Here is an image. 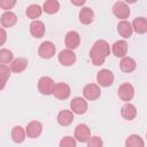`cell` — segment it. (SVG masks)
<instances>
[{"mask_svg":"<svg viewBox=\"0 0 147 147\" xmlns=\"http://www.w3.org/2000/svg\"><path fill=\"white\" fill-rule=\"evenodd\" d=\"M109 53H110L109 44L103 39H99L93 44L90 51V59L94 65H101L105 63V60L107 59Z\"/></svg>","mask_w":147,"mask_h":147,"instance_id":"obj_1","label":"cell"},{"mask_svg":"<svg viewBox=\"0 0 147 147\" xmlns=\"http://www.w3.org/2000/svg\"><path fill=\"white\" fill-rule=\"evenodd\" d=\"M54 87H55V83L48 76H44V77H41L38 80V91L41 94H44V95H51V94H53Z\"/></svg>","mask_w":147,"mask_h":147,"instance_id":"obj_2","label":"cell"},{"mask_svg":"<svg viewBox=\"0 0 147 147\" xmlns=\"http://www.w3.org/2000/svg\"><path fill=\"white\" fill-rule=\"evenodd\" d=\"M55 52H56L55 45L52 41H48V40L41 42L39 48H38V55L41 59H45V60H48V59L53 57L55 55Z\"/></svg>","mask_w":147,"mask_h":147,"instance_id":"obj_3","label":"cell"},{"mask_svg":"<svg viewBox=\"0 0 147 147\" xmlns=\"http://www.w3.org/2000/svg\"><path fill=\"white\" fill-rule=\"evenodd\" d=\"M96 82L101 87H109L114 83V74L108 69H101L96 75Z\"/></svg>","mask_w":147,"mask_h":147,"instance_id":"obj_4","label":"cell"},{"mask_svg":"<svg viewBox=\"0 0 147 147\" xmlns=\"http://www.w3.org/2000/svg\"><path fill=\"white\" fill-rule=\"evenodd\" d=\"M117 95L122 101L129 102L134 96V87L130 83H123L117 90Z\"/></svg>","mask_w":147,"mask_h":147,"instance_id":"obj_5","label":"cell"},{"mask_svg":"<svg viewBox=\"0 0 147 147\" xmlns=\"http://www.w3.org/2000/svg\"><path fill=\"white\" fill-rule=\"evenodd\" d=\"M70 110L76 115H83L87 110V101L85 98L76 96L70 102Z\"/></svg>","mask_w":147,"mask_h":147,"instance_id":"obj_6","label":"cell"},{"mask_svg":"<svg viewBox=\"0 0 147 147\" xmlns=\"http://www.w3.org/2000/svg\"><path fill=\"white\" fill-rule=\"evenodd\" d=\"M130 8L124 1H117L113 6V14L122 21H125V18L130 16Z\"/></svg>","mask_w":147,"mask_h":147,"instance_id":"obj_7","label":"cell"},{"mask_svg":"<svg viewBox=\"0 0 147 147\" xmlns=\"http://www.w3.org/2000/svg\"><path fill=\"white\" fill-rule=\"evenodd\" d=\"M100 94H101V90L98 84H93V83L87 84L83 90V95L88 101H94L99 99Z\"/></svg>","mask_w":147,"mask_h":147,"instance_id":"obj_8","label":"cell"},{"mask_svg":"<svg viewBox=\"0 0 147 147\" xmlns=\"http://www.w3.org/2000/svg\"><path fill=\"white\" fill-rule=\"evenodd\" d=\"M91 138V130L86 124H78L75 129V139L79 142H87Z\"/></svg>","mask_w":147,"mask_h":147,"instance_id":"obj_9","label":"cell"},{"mask_svg":"<svg viewBox=\"0 0 147 147\" xmlns=\"http://www.w3.org/2000/svg\"><path fill=\"white\" fill-rule=\"evenodd\" d=\"M70 93H71V90H70V86L67 83H56L55 84L53 95L56 99L65 100V99H68L70 96Z\"/></svg>","mask_w":147,"mask_h":147,"instance_id":"obj_10","label":"cell"},{"mask_svg":"<svg viewBox=\"0 0 147 147\" xmlns=\"http://www.w3.org/2000/svg\"><path fill=\"white\" fill-rule=\"evenodd\" d=\"M64 44L68 49H76L80 44V36L77 31H69L64 37Z\"/></svg>","mask_w":147,"mask_h":147,"instance_id":"obj_11","label":"cell"},{"mask_svg":"<svg viewBox=\"0 0 147 147\" xmlns=\"http://www.w3.org/2000/svg\"><path fill=\"white\" fill-rule=\"evenodd\" d=\"M59 62L64 67H70L76 62V54L71 49H63L59 54Z\"/></svg>","mask_w":147,"mask_h":147,"instance_id":"obj_12","label":"cell"},{"mask_svg":"<svg viewBox=\"0 0 147 147\" xmlns=\"http://www.w3.org/2000/svg\"><path fill=\"white\" fill-rule=\"evenodd\" d=\"M127 42L125 40H117L113 44L111 51L116 57H125L127 54Z\"/></svg>","mask_w":147,"mask_h":147,"instance_id":"obj_13","label":"cell"},{"mask_svg":"<svg viewBox=\"0 0 147 147\" xmlns=\"http://www.w3.org/2000/svg\"><path fill=\"white\" fill-rule=\"evenodd\" d=\"M25 131H26V136L29 138L34 139V138H38L41 134V132H42V125L38 121H31L28 124Z\"/></svg>","mask_w":147,"mask_h":147,"instance_id":"obj_14","label":"cell"},{"mask_svg":"<svg viewBox=\"0 0 147 147\" xmlns=\"http://www.w3.org/2000/svg\"><path fill=\"white\" fill-rule=\"evenodd\" d=\"M121 116L125 119V121H132L136 118L137 116V108L134 105L126 102L125 105L122 106L121 108Z\"/></svg>","mask_w":147,"mask_h":147,"instance_id":"obj_15","label":"cell"},{"mask_svg":"<svg viewBox=\"0 0 147 147\" xmlns=\"http://www.w3.org/2000/svg\"><path fill=\"white\" fill-rule=\"evenodd\" d=\"M30 32H31L32 37H34L37 39L44 37V34H45V24L39 20L32 21L31 24H30Z\"/></svg>","mask_w":147,"mask_h":147,"instance_id":"obj_16","label":"cell"},{"mask_svg":"<svg viewBox=\"0 0 147 147\" xmlns=\"http://www.w3.org/2000/svg\"><path fill=\"white\" fill-rule=\"evenodd\" d=\"M78 17H79V22H80L82 24L88 25V24H91V23L93 22V20H94V13H93V10H92L91 8H88V7H83V8L79 10Z\"/></svg>","mask_w":147,"mask_h":147,"instance_id":"obj_17","label":"cell"},{"mask_svg":"<svg viewBox=\"0 0 147 147\" xmlns=\"http://www.w3.org/2000/svg\"><path fill=\"white\" fill-rule=\"evenodd\" d=\"M0 22H1V25H2L3 29L5 28H11V26H14L16 24L17 16H16V14H14L10 10L9 11H5L0 17Z\"/></svg>","mask_w":147,"mask_h":147,"instance_id":"obj_18","label":"cell"},{"mask_svg":"<svg viewBox=\"0 0 147 147\" xmlns=\"http://www.w3.org/2000/svg\"><path fill=\"white\" fill-rule=\"evenodd\" d=\"M74 121V113L71 110H61L57 115V123L62 126H69Z\"/></svg>","mask_w":147,"mask_h":147,"instance_id":"obj_19","label":"cell"},{"mask_svg":"<svg viewBox=\"0 0 147 147\" xmlns=\"http://www.w3.org/2000/svg\"><path fill=\"white\" fill-rule=\"evenodd\" d=\"M119 68L123 72H132L136 70L137 68V62L134 59L130 57V56H125L119 62Z\"/></svg>","mask_w":147,"mask_h":147,"instance_id":"obj_20","label":"cell"},{"mask_svg":"<svg viewBox=\"0 0 147 147\" xmlns=\"http://www.w3.org/2000/svg\"><path fill=\"white\" fill-rule=\"evenodd\" d=\"M132 29L138 34H144L147 32V18L137 17L132 22Z\"/></svg>","mask_w":147,"mask_h":147,"instance_id":"obj_21","label":"cell"},{"mask_svg":"<svg viewBox=\"0 0 147 147\" xmlns=\"http://www.w3.org/2000/svg\"><path fill=\"white\" fill-rule=\"evenodd\" d=\"M117 31L118 33L123 37V38H130L133 33V29H132V24L130 22L125 21H121L117 24Z\"/></svg>","mask_w":147,"mask_h":147,"instance_id":"obj_22","label":"cell"},{"mask_svg":"<svg viewBox=\"0 0 147 147\" xmlns=\"http://www.w3.org/2000/svg\"><path fill=\"white\" fill-rule=\"evenodd\" d=\"M28 60L24 59V57H17L11 63H10V70L13 72H16V74H20L22 71H24L28 67Z\"/></svg>","mask_w":147,"mask_h":147,"instance_id":"obj_23","label":"cell"},{"mask_svg":"<svg viewBox=\"0 0 147 147\" xmlns=\"http://www.w3.org/2000/svg\"><path fill=\"white\" fill-rule=\"evenodd\" d=\"M25 136H26V131L22 126L16 125V126L13 127V130H11V139H13L14 142H16V144L23 142L24 139H25Z\"/></svg>","mask_w":147,"mask_h":147,"instance_id":"obj_24","label":"cell"},{"mask_svg":"<svg viewBox=\"0 0 147 147\" xmlns=\"http://www.w3.org/2000/svg\"><path fill=\"white\" fill-rule=\"evenodd\" d=\"M25 14H26V16H28L29 18H31V20H33V21H37V18L40 17V15L42 14V8H41L39 5L33 3V5H30V6L26 8Z\"/></svg>","mask_w":147,"mask_h":147,"instance_id":"obj_25","label":"cell"},{"mask_svg":"<svg viewBox=\"0 0 147 147\" xmlns=\"http://www.w3.org/2000/svg\"><path fill=\"white\" fill-rule=\"evenodd\" d=\"M125 147H145V142L140 136L131 134L125 140Z\"/></svg>","mask_w":147,"mask_h":147,"instance_id":"obj_26","label":"cell"},{"mask_svg":"<svg viewBox=\"0 0 147 147\" xmlns=\"http://www.w3.org/2000/svg\"><path fill=\"white\" fill-rule=\"evenodd\" d=\"M60 9V3L57 0H47L44 2V6H42V10L46 13V14H49V15H53L55 13H57Z\"/></svg>","mask_w":147,"mask_h":147,"instance_id":"obj_27","label":"cell"},{"mask_svg":"<svg viewBox=\"0 0 147 147\" xmlns=\"http://www.w3.org/2000/svg\"><path fill=\"white\" fill-rule=\"evenodd\" d=\"M14 54L11 51L7 49V48H1L0 49V62L2 64H6V63H11L14 61Z\"/></svg>","mask_w":147,"mask_h":147,"instance_id":"obj_28","label":"cell"},{"mask_svg":"<svg viewBox=\"0 0 147 147\" xmlns=\"http://www.w3.org/2000/svg\"><path fill=\"white\" fill-rule=\"evenodd\" d=\"M10 68L5 65V64H1L0 65V78H1V85H0V90H3L6 83H7V79L9 78L10 76Z\"/></svg>","mask_w":147,"mask_h":147,"instance_id":"obj_29","label":"cell"},{"mask_svg":"<svg viewBox=\"0 0 147 147\" xmlns=\"http://www.w3.org/2000/svg\"><path fill=\"white\" fill-rule=\"evenodd\" d=\"M60 147H76V139L74 137L67 136V137L61 139Z\"/></svg>","mask_w":147,"mask_h":147,"instance_id":"obj_30","label":"cell"},{"mask_svg":"<svg viewBox=\"0 0 147 147\" xmlns=\"http://www.w3.org/2000/svg\"><path fill=\"white\" fill-rule=\"evenodd\" d=\"M87 147H103V141L99 136H93L87 141Z\"/></svg>","mask_w":147,"mask_h":147,"instance_id":"obj_31","label":"cell"},{"mask_svg":"<svg viewBox=\"0 0 147 147\" xmlns=\"http://www.w3.org/2000/svg\"><path fill=\"white\" fill-rule=\"evenodd\" d=\"M15 5H16L15 0H1L0 1V7L5 9L6 11H8V9H11Z\"/></svg>","mask_w":147,"mask_h":147,"instance_id":"obj_32","label":"cell"},{"mask_svg":"<svg viewBox=\"0 0 147 147\" xmlns=\"http://www.w3.org/2000/svg\"><path fill=\"white\" fill-rule=\"evenodd\" d=\"M0 32H1V41H0V44L3 45L5 41H6V31H5L3 28H1V29H0Z\"/></svg>","mask_w":147,"mask_h":147,"instance_id":"obj_33","label":"cell"},{"mask_svg":"<svg viewBox=\"0 0 147 147\" xmlns=\"http://www.w3.org/2000/svg\"><path fill=\"white\" fill-rule=\"evenodd\" d=\"M71 3L75 5V6H83L85 3V0H79V1H76V0H71Z\"/></svg>","mask_w":147,"mask_h":147,"instance_id":"obj_34","label":"cell"},{"mask_svg":"<svg viewBox=\"0 0 147 147\" xmlns=\"http://www.w3.org/2000/svg\"><path fill=\"white\" fill-rule=\"evenodd\" d=\"M146 138H147V133H146Z\"/></svg>","mask_w":147,"mask_h":147,"instance_id":"obj_35","label":"cell"}]
</instances>
